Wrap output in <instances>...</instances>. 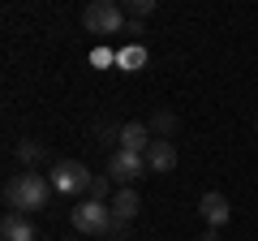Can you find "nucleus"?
Segmentation results:
<instances>
[{
  "instance_id": "ddd939ff",
  "label": "nucleus",
  "mask_w": 258,
  "mask_h": 241,
  "mask_svg": "<svg viewBox=\"0 0 258 241\" xmlns=\"http://www.w3.org/2000/svg\"><path fill=\"white\" fill-rule=\"evenodd\" d=\"M43 155H47V151L39 147V142H18V159H22V164H26V168H30V164H39V159H43Z\"/></svg>"
},
{
  "instance_id": "7ed1b4c3",
  "label": "nucleus",
  "mask_w": 258,
  "mask_h": 241,
  "mask_svg": "<svg viewBox=\"0 0 258 241\" xmlns=\"http://www.w3.org/2000/svg\"><path fill=\"white\" fill-rule=\"evenodd\" d=\"M82 26L91 35H120L125 30V9H120L116 0H91L82 9Z\"/></svg>"
},
{
  "instance_id": "6e6552de",
  "label": "nucleus",
  "mask_w": 258,
  "mask_h": 241,
  "mask_svg": "<svg viewBox=\"0 0 258 241\" xmlns=\"http://www.w3.org/2000/svg\"><path fill=\"white\" fill-rule=\"evenodd\" d=\"M151 142H155V134L147 130V120H129V125H120V151H134V155H147Z\"/></svg>"
},
{
  "instance_id": "0eeeda50",
  "label": "nucleus",
  "mask_w": 258,
  "mask_h": 241,
  "mask_svg": "<svg viewBox=\"0 0 258 241\" xmlns=\"http://www.w3.org/2000/svg\"><path fill=\"white\" fill-rule=\"evenodd\" d=\"M198 211H203V220L211 224V228H224V224L232 220V207H228V198H224L220 190H207V194L198 198Z\"/></svg>"
},
{
  "instance_id": "423d86ee",
  "label": "nucleus",
  "mask_w": 258,
  "mask_h": 241,
  "mask_svg": "<svg viewBox=\"0 0 258 241\" xmlns=\"http://www.w3.org/2000/svg\"><path fill=\"white\" fill-rule=\"evenodd\" d=\"M108 207H112V224H116V237H120V232H125L129 224H134V215L142 211V198L134 194V190H116Z\"/></svg>"
},
{
  "instance_id": "1a4fd4ad",
  "label": "nucleus",
  "mask_w": 258,
  "mask_h": 241,
  "mask_svg": "<svg viewBox=\"0 0 258 241\" xmlns=\"http://www.w3.org/2000/svg\"><path fill=\"white\" fill-rule=\"evenodd\" d=\"M0 237H5V241H35V224H30V215L5 211V220H0Z\"/></svg>"
},
{
  "instance_id": "dca6fc26",
  "label": "nucleus",
  "mask_w": 258,
  "mask_h": 241,
  "mask_svg": "<svg viewBox=\"0 0 258 241\" xmlns=\"http://www.w3.org/2000/svg\"><path fill=\"white\" fill-rule=\"evenodd\" d=\"M129 13H134V22L151 18V13H155V0H129Z\"/></svg>"
},
{
  "instance_id": "f8f14e48",
  "label": "nucleus",
  "mask_w": 258,
  "mask_h": 241,
  "mask_svg": "<svg viewBox=\"0 0 258 241\" xmlns=\"http://www.w3.org/2000/svg\"><path fill=\"white\" fill-rule=\"evenodd\" d=\"M172 125H176V116L168 108H155L151 112V120H147V130L155 134V138H168V134H172Z\"/></svg>"
},
{
  "instance_id": "f03ea898",
  "label": "nucleus",
  "mask_w": 258,
  "mask_h": 241,
  "mask_svg": "<svg viewBox=\"0 0 258 241\" xmlns=\"http://www.w3.org/2000/svg\"><path fill=\"white\" fill-rule=\"evenodd\" d=\"M74 228L86 237H116V224H112V207L99 198H86L74 207Z\"/></svg>"
},
{
  "instance_id": "20e7f679",
  "label": "nucleus",
  "mask_w": 258,
  "mask_h": 241,
  "mask_svg": "<svg viewBox=\"0 0 258 241\" xmlns=\"http://www.w3.org/2000/svg\"><path fill=\"white\" fill-rule=\"evenodd\" d=\"M52 190L56 194H91V181H95V172L86 164H78V159H60V164L52 168Z\"/></svg>"
},
{
  "instance_id": "2eb2a0df",
  "label": "nucleus",
  "mask_w": 258,
  "mask_h": 241,
  "mask_svg": "<svg viewBox=\"0 0 258 241\" xmlns=\"http://www.w3.org/2000/svg\"><path fill=\"white\" fill-rule=\"evenodd\" d=\"M91 65H95V69L116 65V52H112V47H95V52H91Z\"/></svg>"
},
{
  "instance_id": "4468645a",
  "label": "nucleus",
  "mask_w": 258,
  "mask_h": 241,
  "mask_svg": "<svg viewBox=\"0 0 258 241\" xmlns=\"http://www.w3.org/2000/svg\"><path fill=\"white\" fill-rule=\"evenodd\" d=\"M91 198L108 203V198H112V176H95V181H91Z\"/></svg>"
},
{
  "instance_id": "9b49d317",
  "label": "nucleus",
  "mask_w": 258,
  "mask_h": 241,
  "mask_svg": "<svg viewBox=\"0 0 258 241\" xmlns=\"http://www.w3.org/2000/svg\"><path fill=\"white\" fill-rule=\"evenodd\" d=\"M116 65H120V69H129V74H138V69L147 65V47H142V43L120 47V52H116Z\"/></svg>"
},
{
  "instance_id": "39448f33",
  "label": "nucleus",
  "mask_w": 258,
  "mask_h": 241,
  "mask_svg": "<svg viewBox=\"0 0 258 241\" xmlns=\"http://www.w3.org/2000/svg\"><path fill=\"white\" fill-rule=\"evenodd\" d=\"M147 172V155H134V151H116L108 159V176L116 190H134V181Z\"/></svg>"
},
{
  "instance_id": "f257e3e1",
  "label": "nucleus",
  "mask_w": 258,
  "mask_h": 241,
  "mask_svg": "<svg viewBox=\"0 0 258 241\" xmlns=\"http://www.w3.org/2000/svg\"><path fill=\"white\" fill-rule=\"evenodd\" d=\"M47 198H52V181H47L43 172H30L26 168V172H18V176L5 181V203H9V211H22V215L43 211Z\"/></svg>"
},
{
  "instance_id": "9d476101",
  "label": "nucleus",
  "mask_w": 258,
  "mask_h": 241,
  "mask_svg": "<svg viewBox=\"0 0 258 241\" xmlns=\"http://www.w3.org/2000/svg\"><path fill=\"white\" fill-rule=\"evenodd\" d=\"M176 168V147L168 138H155L147 151V172H172Z\"/></svg>"
},
{
  "instance_id": "f3484780",
  "label": "nucleus",
  "mask_w": 258,
  "mask_h": 241,
  "mask_svg": "<svg viewBox=\"0 0 258 241\" xmlns=\"http://www.w3.org/2000/svg\"><path fill=\"white\" fill-rule=\"evenodd\" d=\"M203 241H220V228H207V232H203Z\"/></svg>"
}]
</instances>
